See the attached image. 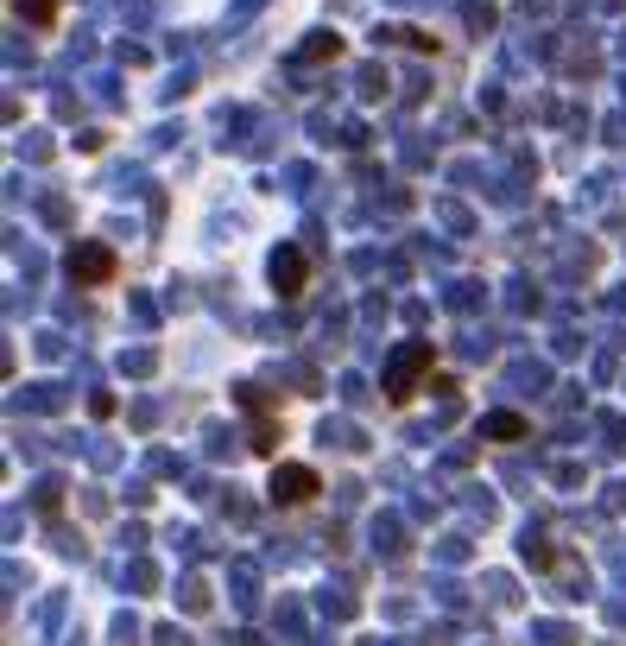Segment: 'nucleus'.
Instances as JSON below:
<instances>
[{"instance_id": "7ed1b4c3", "label": "nucleus", "mask_w": 626, "mask_h": 646, "mask_svg": "<svg viewBox=\"0 0 626 646\" xmlns=\"http://www.w3.org/2000/svg\"><path fill=\"white\" fill-rule=\"evenodd\" d=\"M70 280L76 285H108V280H114V248H101V241H76Z\"/></svg>"}, {"instance_id": "0eeeda50", "label": "nucleus", "mask_w": 626, "mask_h": 646, "mask_svg": "<svg viewBox=\"0 0 626 646\" xmlns=\"http://www.w3.org/2000/svg\"><path fill=\"white\" fill-rule=\"evenodd\" d=\"M20 13L32 26H51V20H57V0H20Z\"/></svg>"}, {"instance_id": "20e7f679", "label": "nucleus", "mask_w": 626, "mask_h": 646, "mask_svg": "<svg viewBox=\"0 0 626 646\" xmlns=\"http://www.w3.org/2000/svg\"><path fill=\"white\" fill-rule=\"evenodd\" d=\"M266 273H273V292H278V298H298V292H304V273H310V260H304V248H292V241H285Z\"/></svg>"}, {"instance_id": "f03ea898", "label": "nucleus", "mask_w": 626, "mask_h": 646, "mask_svg": "<svg viewBox=\"0 0 626 646\" xmlns=\"http://www.w3.org/2000/svg\"><path fill=\"white\" fill-rule=\"evenodd\" d=\"M310 494H323V482H317V469H310V463H278V469H273V501H285V507H304Z\"/></svg>"}, {"instance_id": "39448f33", "label": "nucleus", "mask_w": 626, "mask_h": 646, "mask_svg": "<svg viewBox=\"0 0 626 646\" xmlns=\"http://www.w3.org/2000/svg\"><path fill=\"white\" fill-rule=\"evenodd\" d=\"M481 431H487V438H526V418L519 413H494V418H481Z\"/></svg>"}, {"instance_id": "f257e3e1", "label": "nucleus", "mask_w": 626, "mask_h": 646, "mask_svg": "<svg viewBox=\"0 0 626 646\" xmlns=\"http://www.w3.org/2000/svg\"><path fill=\"white\" fill-rule=\"evenodd\" d=\"M430 368H437V349H430V342H405L399 355H393V362H386V399H411V393H418V381H425Z\"/></svg>"}, {"instance_id": "423d86ee", "label": "nucleus", "mask_w": 626, "mask_h": 646, "mask_svg": "<svg viewBox=\"0 0 626 646\" xmlns=\"http://www.w3.org/2000/svg\"><path fill=\"white\" fill-rule=\"evenodd\" d=\"M336 52H342V39H336V32H317V39L304 45V64H323V57H336Z\"/></svg>"}]
</instances>
